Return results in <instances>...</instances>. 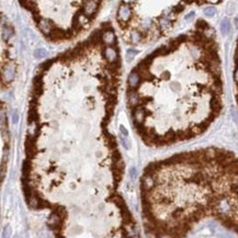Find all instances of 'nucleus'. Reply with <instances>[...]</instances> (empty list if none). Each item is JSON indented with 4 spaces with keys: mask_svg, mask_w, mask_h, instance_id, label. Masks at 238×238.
Returning <instances> with one entry per match:
<instances>
[{
    "mask_svg": "<svg viewBox=\"0 0 238 238\" xmlns=\"http://www.w3.org/2000/svg\"><path fill=\"white\" fill-rule=\"evenodd\" d=\"M12 34H13V29H12L11 27L5 25V27H2V38L5 40V42L8 41V38L10 37Z\"/></svg>",
    "mask_w": 238,
    "mask_h": 238,
    "instance_id": "nucleus-9",
    "label": "nucleus"
},
{
    "mask_svg": "<svg viewBox=\"0 0 238 238\" xmlns=\"http://www.w3.org/2000/svg\"><path fill=\"white\" fill-rule=\"evenodd\" d=\"M140 41H142V36H140V31H132L130 33V42L132 44H136L138 43Z\"/></svg>",
    "mask_w": 238,
    "mask_h": 238,
    "instance_id": "nucleus-8",
    "label": "nucleus"
},
{
    "mask_svg": "<svg viewBox=\"0 0 238 238\" xmlns=\"http://www.w3.org/2000/svg\"><path fill=\"white\" fill-rule=\"evenodd\" d=\"M233 78H234V83H235L236 88V93L235 98L238 104V38L236 42V48L235 53H234V73H233Z\"/></svg>",
    "mask_w": 238,
    "mask_h": 238,
    "instance_id": "nucleus-4",
    "label": "nucleus"
},
{
    "mask_svg": "<svg viewBox=\"0 0 238 238\" xmlns=\"http://www.w3.org/2000/svg\"><path fill=\"white\" fill-rule=\"evenodd\" d=\"M215 12V10H214V8H208L205 10V13H208V16H213V13Z\"/></svg>",
    "mask_w": 238,
    "mask_h": 238,
    "instance_id": "nucleus-13",
    "label": "nucleus"
},
{
    "mask_svg": "<svg viewBox=\"0 0 238 238\" xmlns=\"http://www.w3.org/2000/svg\"><path fill=\"white\" fill-rule=\"evenodd\" d=\"M146 238H186L212 218L238 236V156L219 147L148 164L140 178Z\"/></svg>",
    "mask_w": 238,
    "mask_h": 238,
    "instance_id": "nucleus-1",
    "label": "nucleus"
},
{
    "mask_svg": "<svg viewBox=\"0 0 238 238\" xmlns=\"http://www.w3.org/2000/svg\"><path fill=\"white\" fill-rule=\"evenodd\" d=\"M135 55V54H137V51H135V49H129L127 51V55Z\"/></svg>",
    "mask_w": 238,
    "mask_h": 238,
    "instance_id": "nucleus-14",
    "label": "nucleus"
},
{
    "mask_svg": "<svg viewBox=\"0 0 238 238\" xmlns=\"http://www.w3.org/2000/svg\"><path fill=\"white\" fill-rule=\"evenodd\" d=\"M38 120H40V114H38L37 110H29V113H27V123H29V125L33 123H40Z\"/></svg>",
    "mask_w": 238,
    "mask_h": 238,
    "instance_id": "nucleus-6",
    "label": "nucleus"
},
{
    "mask_svg": "<svg viewBox=\"0 0 238 238\" xmlns=\"http://www.w3.org/2000/svg\"><path fill=\"white\" fill-rule=\"evenodd\" d=\"M34 56H35L36 58H43L46 56V51L44 48H38L35 51V53H34Z\"/></svg>",
    "mask_w": 238,
    "mask_h": 238,
    "instance_id": "nucleus-10",
    "label": "nucleus"
},
{
    "mask_svg": "<svg viewBox=\"0 0 238 238\" xmlns=\"http://www.w3.org/2000/svg\"><path fill=\"white\" fill-rule=\"evenodd\" d=\"M54 62H56V60H55V58H54V59L45 60L43 64H41V65L38 66V71H42V74H44L45 71L48 70V69L52 67V65H53V63H54Z\"/></svg>",
    "mask_w": 238,
    "mask_h": 238,
    "instance_id": "nucleus-7",
    "label": "nucleus"
},
{
    "mask_svg": "<svg viewBox=\"0 0 238 238\" xmlns=\"http://www.w3.org/2000/svg\"><path fill=\"white\" fill-rule=\"evenodd\" d=\"M142 83L143 81L140 75L134 73V71H132L131 74H130L129 78H127V87L132 88L134 90H137V88H140Z\"/></svg>",
    "mask_w": 238,
    "mask_h": 238,
    "instance_id": "nucleus-5",
    "label": "nucleus"
},
{
    "mask_svg": "<svg viewBox=\"0 0 238 238\" xmlns=\"http://www.w3.org/2000/svg\"><path fill=\"white\" fill-rule=\"evenodd\" d=\"M120 131H121V133L124 135V136H129V132L126 131L125 126H124V125H120Z\"/></svg>",
    "mask_w": 238,
    "mask_h": 238,
    "instance_id": "nucleus-12",
    "label": "nucleus"
},
{
    "mask_svg": "<svg viewBox=\"0 0 238 238\" xmlns=\"http://www.w3.org/2000/svg\"><path fill=\"white\" fill-rule=\"evenodd\" d=\"M13 122H18V113H13Z\"/></svg>",
    "mask_w": 238,
    "mask_h": 238,
    "instance_id": "nucleus-15",
    "label": "nucleus"
},
{
    "mask_svg": "<svg viewBox=\"0 0 238 238\" xmlns=\"http://www.w3.org/2000/svg\"><path fill=\"white\" fill-rule=\"evenodd\" d=\"M155 80L144 82L151 113L145 122L156 132L155 147L175 145L205 133L223 110L224 81L215 32L199 19L193 30L171 38L151 53Z\"/></svg>",
    "mask_w": 238,
    "mask_h": 238,
    "instance_id": "nucleus-2",
    "label": "nucleus"
},
{
    "mask_svg": "<svg viewBox=\"0 0 238 238\" xmlns=\"http://www.w3.org/2000/svg\"><path fill=\"white\" fill-rule=\"evenodd\" d=\"M120 140H121V143H122V145H123L124 147H125V148H130V143L127 142V140H126L125 137L121 136Z\"/></svg>",
    "mask_w": 238,
    "mask_h": 238,
    "instance_id": "nucleus-11",
    "label": "nucleus"
},
{
    "mask_svg": "<svg viewBox=\"0 0 238 238\" xmlns=\"http://www.w3.org/2000/svg\"><path fill=\"white\" fill-rule=\"evenodd\" d=\"M47 227L54 238H140L136 221L119 192L71 210L58 206L51 211Z\"/></svg>",
    "mask_w": 238,
    "mask_h": 238,
    "instance_id": "nucleus-3",
    "label": "nucleus"
}]
</instances>
